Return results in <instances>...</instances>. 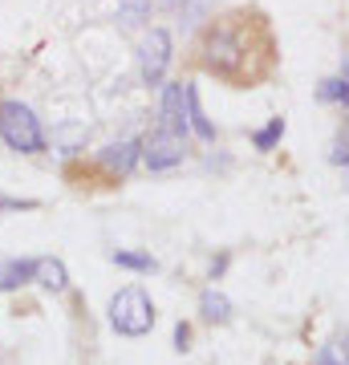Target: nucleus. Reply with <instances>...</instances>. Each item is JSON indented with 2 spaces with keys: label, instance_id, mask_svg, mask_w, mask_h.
I'll return each mask as SVG.
<instances>
[{
  "label": "nucleus",
  "instance_id": "8",
  "mask_svg": "<svg viewBox=\"0 0 349 365\" xmlns=\"http://www.w3.org/2000/svg\"><path fill=\"white\" fill-rule=\"evenodd\" d=\"M138 158H143V143H114V146H106L102 155H98V163H102L106 170H114L118 179H122Z\"/></svg>",
  "mask_w": 349,
  "mask_h": 365
},
{
  "label": "nucleus",
  "instance_id": "9",
  "mask_svg": "<svg viewBox=\"0 0 349 365\" xmlns=\"http://www.w3.org/2000/svg\"><path fill=\"white\" fill-rule=\"evenodd\" d=\"M183 102H187V126H191L199 138H216V126L207 122V114H203V106H199V93H195V86H183Z\"/></svg>",
  "mask_w": 349,
  "mask_h": 365
},
{
  "label": "nucleus",
  "instance_id": "12",
  "mask_svg": "<svg viewBox=\"0 0 349 365\" xmlns=\"http://www.w3.org/2000/svg\"><path fill=\"white\" fill-rule=\"evenodd\" d=\"M199 313H203V321H228L232 317V304H228L223 292H203L199 297Z\"/></svg>",
  "mask_w": 349,
  "mask_h": 365
},
{
  "label": "nucleus",
  "instance_id": "2",
  "mask_svg": "<svg viewBox=\"0 0 349 365\" xmlns=\"http://www.w3.org/2000/svg\"><path fill=\"white\" fill-rule=\"evenodd\" d=\"M0 138L9 150H21V155L45 150V130H41L37 114L21 102H0Z\"/></svg>",
  "mask_w": 349,
  "mask_h": 365
},
{
  "label": "nucleus",
  "instance_id": "17",
  "mask_svg": "<svg viewBox=\"0 0 349 365\" xmlns=\"http://www.w3.org/2000/svg\"><path fill=\"white\" fill-rule=\"evenodd\" d=\"M337 163V167H349V122L341 126V134H337V143H333V155H329Z\"/></svg>",
  "mask_w": 349,
  "mask_h": 365
},
{
  "label": "nucleus",
  "instance_id": "3",
  "mask_svg": "<svg viewBox=\"0 0 349 365\" xmlns=\"http://www.w3.org/2000/svg\"><path fill=\"white\" fill-rule=\"evenodd\" d=\"M110 325L122 333V337H143L155 329V304L143 288H122L114 300H110Z\"/></svg>",
  "mask_w": 349,
  "mask_h": 365
},
{
  "label": "nucleus",
  "instance_id": "1",
  "mask_svg": "<svg viewBox=\"0 0 349 365\" xmlns=\"http://www.w3.org/2000/svg\"><path fill=\"white\" fill-rule=\"evenodd\" d=\"M191 66L211 73L232 90H256L280 66V45L268 13L256 4H240L211 16L191 45Z\"/></svg>",
  "mask_w": 349,
  "mask_h": 365
},
{
  "label": "nucleus",
  "instance_id": "15",
  "mask_svg": "<svg viewBox=\"0 0 349 365\" xmlns=\"http://www.w3.org/2000/svg\"><path fill=\"white\" fill-rule=\"evenodd\" d=\"M118 268H134V272H155V256L146 252H114Z\"/></svg>",
  "mask_w": 349,
  "mask_h": 365
},
{
  "label": "nucleus",
  "instance_id": "18",
  "mask_svg": "<svg viewBox=\"0 0 349 365\" xmlns=\"http://www.w3.org/2000/svg\"><path fill=\"white\" fill-rule=\"evenodd\" d=\"M143 13H146V0H126L122 4V25H138Z\"/></svg>",
  "mask_w": 349,
  "mask_h": 365
},
{
  "label": "nucleus",
  "instance_id": "19",
  "mask_svg": "<svg viewBox=\"0 0 349 365\" xmlns=\"http://www.w3.org/2000/svg\"><path fill=\"white\" fill-rule=\"evenodd\" d=\"M187 341H191V329H187V325H175V349H187Z\"/></svg>",
  "mask_w": 349,
  "mask_h": 365
},
{
  "label": "nucleus",
  "instance_id": "13",
  "mask_svg": "<svg viewBox=\"0 0 349 365\" xmlns=\"http://www.w3.org/2000/svg\"><path fill=\"white\" fill-rule=\"evenodd\" d=\"M317 98L329 106H349V81L345 78H325L321 86H317Z\"/></svg>",
  "mask_w": 349,
  "mask_h": 365
},
{
  "label": "nucleus",
  "instance_id": "11",
  "mask_svg": "<svg viewBox=\"0 0 349 365\" xmlns=\"http://www.w3.org/2000/svg\"><path fill=\"white\" fill-rule=\"evenodd\" d=\"M33 280L45 288H53V292H61L65 284H69V272H65V264L61 260H37V272H33Z\"/></svg>",
  "mask_w": 349,
  "mask_h": 365
},
{
  "label": "nucleus",
  "instance_id": "7",
  "mask_svg": "<svg viewBox=\"0 0 349 365\" xmlns=\"http://www.w3.org/2000/svg\"><path fill=\"white\" fill-rule=\"evenodd\" d=\"M65 179L74 182V187H90V191H98V187H118V175L114 170H106L102 163H69L65 167Z\"/></svg>",
  "mask_w": 349,
  "mask_h": 365
},
{
  "label": "nucleus",
  "instance_id": "10",
  "mask_svg": "<svg viewBox=\"0 0 349 365\" xmlns=\"http://www.w3.org/2000/svg\"><path fill=\"white\" fill-rule=\"evenodd\" d=\"M33 272H37V260H9L4 268H0V288H21L33 280Z\"/></svg>",
  "mask_w": 349,
  "mask_h": 365
},
{
  "label": "nucleus",
  "instance_id": "6",
  "mask_svg": "<svg viewBox=\"0 0 349 365\" xmlns=\"http://www.w3.org/2000/svg\"><path fill=\"white\" fill-rule=\"evenodd\" d=\"M163 130L171 134H187V102H183V81L163 86Z\"/></svg>",
  "mask_w": 349,
  "mask_h": 365
},
{
  "label": "nucleus",
  "instance_id": "20",
  "mask_svg": "<svg viewBox=\"0 0 349 365\" xmlns=\"http://www.w3.org/2000/svg\"><path fill=\"white\" fill-rule=\"evenodd\" d=\"M341 78H345V81H349V57H345V66H341Z\"/></svg>",
  "mask_w": 349,
  "mask_h": 365
},
{
  "label": "nucleus",
  "instance_id": "16",
  "mask_svg": "<svg viewBox=\"0 0 349 365\" xmlns=\"http://www.w3.org/2000/svg\"><path fill=\"white\" fill-rule=\"evenodd\" d=\"M280 134H285V118H272L264 130H256V138H252V143H256V150H272V146L280 143Z\"/></svg>",
  "mask_w": 349,
  "mask_h": 365
},
{
  "label": "nucleus",
  "instance_id": "5",
  "mask_svg": "<svg viewBox=\"0 0 349 365\" xmlns=\"http://www.w3.org/2000/svg\"><path fill=\"white\" fill-rule=\"evenodd\" d=\"M183 155H187V143H183L179 134H171V130H155V134L143 143V163H146L151 170L179 167Z\"/></svg>",
  "mask_w": 349,
  "mask_h": 365
},
{
  "label": "nucleus",
  "instance_id": "14",
  "mask_svg": "<svg viewBox=\"0 0 349 365\" xmlns=\"http://www.w3.org/2000/svg\"><path fill=\"white\" fill-rule=\"evenodd\" d=\"M313 365H349V337H333L329 345H321Z\"/></svg>",
  "mask_w": 349,
  "mask_h": 365
},
{
  "label": "nucleus",
  "instance_id": "4",
  "mask_svg": "<svg viewBox=\"0 0 349 365\" xmlns=\"http://www.w3.org/2000/svg\"><path fill=\"white\" fill-rule=\"evenodd\" d=\"M138 66H143L146 86H158V81H163V73H167V66H171V33L167 29H151V33L143 37Z\"/></svg>",
  "mask_w": 349,
  "mask_h": 365
}]
</instances>
